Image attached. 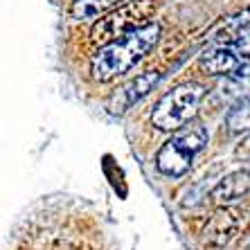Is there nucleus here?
I'll return each mask as SVG.
<instances>
[{"instance_id": "0eeeda50", "label": "nucleus", "mask_w": 250, "mask_h": 250, "mask_svg": "<svg viewBox=\"0 0 250 250\" xmlns=\"http://www.w3.org/2000/svg\"><path fill=\"white\" fill-rule=\"evenodd\" d=\"M158 82H160V72H142V75H138L131 83L120 88V93L113 97V106L115 104L120 106V108H117L120 113L126 111L131 104H135V102H140L142 97H146V95L151 93Z\"/></svg>"}, {"instance_id": "f8f14e48", "label": "nucleus", "mask_w": 250, "mask_h": 250, "mask_svg": "<svg viewBox=\"0 0 250 250\" xmlns=\"http://www.w3.org/2000/svg\"><path fill=\"white\" fill-rule=\"evenodd\" d=\"M230 131H250V95L241 97L226 117Z\"/></svg>"}, {"instance_id": "39448f33", "label": "nucleus", "mask_w": 250, "mask_h": 250, "mask_svg": "<svg viewBox=\"0 0 250 250\" xmlns=\"http://www.w3.org/2000/svg\"><path fill=\"white\" fill-rule=\"evenodd\" d=\"M250 63V29L239 34L230 43L212 47L201 57V68L208 75H232L239 68Z\"/></svg>"}, {"instance_id": "9d476101", "label": "nucleus", "mask_w": 250, "mask_h": 250, "mask_svg": "<svg viewBox=\"0 0 250 250\" xmlns=\"http://www.w3.org/2000/svg\"><path fill=\"white\" fill-rule=\"evenodd\" d=\"M124 0H75L70 7V14L77 21H86V18H97L102 14H106L108 9L117 7Z\"/></svg>"}, {"instance_id": "7ed1b4c3", "label": "nucleus", "mask_w": 250, "mask_h": 250, "mask_svg": "<svg viewBox=\"0 0 250 250\" xmlns=\"http://www.w3.org/2000/svg\"><path fill=\"white\" fill-rule=\"evenodd\" d=\"M205 88L198 83H181L169 90L156 104L151 113V124L160 131H178L187 126L198 113Z\"/></svg>"}, {"instance_id": "1a4fd4ad", "label": "nucleus", "mask_w": 250, "mask_h": 250, "mask_svg": "<svg viewBox=\"0 0 250 250\" xmlns=\"http://www.w3.org/2000/svg\"><path fill=\"white\" fill-rule=\"evenodd\" d=\"M246 29H250V7H248V9H244V12L234 14V16H228L226 21H221V23L212 29L209 39H212V41L237 39L239 34H244Z\"/></svg>"}, {"instance_id": "f03ea898", "label": "nucleus", "mask_w": 250, "mask_h": 250, "mask_svg": "<svg viewBox=\"0 0 250 250\" xmlns=\"http://www.w3.org/2000/svg\"><path fill=\"white\" fill-rule=\"evenodd\" d=\"M205 145H208V128L203 124H189L178 128L158 151V171L165 176H183L192 165V158Z\"/></svg>"}, {"instance_id": "423d86ee", "label": "nucleus", "mask_w": 250, "mask_h": 250, "mask_svg": "<svg viewBox=\"0 0 250 250\" xmlns=\"http://www.w3.org/2000/svg\"><path fill=\"white\" fill-rule=\"evenodd\" d=\"M72 228V221H63L61 226H45L36 232L34 239L25 241V248L21 250H102L86 237H79L82 232H75Z\"/></svg>"}, {"instance_id": "f257e3e1", "label": "nucleus", "mask_w": 250, "mask_h": 250, "mask_svg": "<svg viewBox=\"0 0 250 250\" xmlns=\"http://www.w3.org/2000/svg\"><path fill=\"white\" fill-rule=\"evenodd\" d=\"M158 36H160V25L146 23L128 32L122 39L104 45L93 57V63H90L93 77L97 82H111L115 77H122L135 63L142 61V57L156 45Z\"/></svg>"}, {"instance_id": "9b49d317", "label": "nucleus", "mask_w": 250, "mask_h": 250, "mask_svg": "<svg viewBox=\"0 0 250 250\" xmlns=\"http://www.w3.org/2000/svg\"><path fill=\"white\" fill-rule=\"evenodd\" d=\"M221 93L226 97H246L250 95V63H246L244 68H239L237 72L226 77V82L221 83Z\"/></svg>"}, {"instance_id": "6e6552de", "label": "nucleus", "mask_w": 250, "mask_h": 250, "mask_svg": "<svg viewBox=\"0 0 250 250\" xmlns=\"http://www.w3.org/2000/svg\"><path fill=\"white\" fill-rule=\"evenodd\" d=\"M248 189H250V171H234V174L226 176L212 189V198H216V201H234V198L244 196Z\"/></svg>"}, {"instance_id": "20e7f679", "label": "nucleus", "mask_w": 250, "mask_h": 250, "mask_svg": "<svg viewBox=\"0 0 250 250\" xmlns=\"http://www.w3.org/2000/svg\"><path fill=\"white\" fill-rule=\"evenodd\" d=\"M153 9H156V5L151 0H131L126 5H120L117 9L108 12L104 18H99L93 25L90 36L95 43L108 45V43L126 36L128 32L149 23V18L153 16Z\"/></svg>"}]
</instances>
